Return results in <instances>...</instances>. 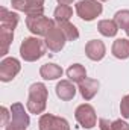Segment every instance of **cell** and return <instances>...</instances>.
<instances>
[{"label": "cell", "mask_w": 129, "mask_h": 130, "mask_svg": "<svg viewBox=\"0 0 129 130\" xmlns=\"http://www.w3.org/2000/svg\"><path fill=\"white\" fill-rule=\"evenodd\" d=\"M26 26L36 36H47V33L56 24L53 20H50L49 17H44V15H28L26 17Z\"/></svg>", "instance_id": "obj_3"}, {"label": "cell", "mask_w": 129, "mask_h": 130, "mask_svg": "<svg viewBox=\"0 0 129 130\" xmlns=\"http://www.w3.org/2000/svg\"><path fill=\"white\" fill-rule=\"evenodd\" d=\"M99 86L100 85H99V82L96 79H84L79 83V92H81V95L85 100H91L97 94Z\"/></svg>", "instance_id": "obj_12"}, {"label": "cell", "mask_w": 129, "mask_h": 130, "mask_svg": "<svg viewBox=\"0 0 129 130\" xmlns=\"http://www.w3.org/2000/svg\"><path fill=\"white\" fill-rule=\"evenodd\" d=\"M12 8L24 12L26 15H43L44 0H11Z\"/></svg>", "instance_id": "obj_7"}, {"label": "cell", "mask_w": 129, "mask_h": 130, "mask_svg": "<svg viewBox=\"0 0 129 130\" xmlns=\"http://www.w3.org/2000/svg\"><path fill=\"white\" fill-rule=\"evenodd\" d=\"M58 3L59 5H70V3H73V0H58Z\"/></svg>", "instance_id": "obj_27"}, {"label": "cell", "mask_w": 129, "mask_h": 130, "mask_svg": "<svg viewBox=\"0 0 129 130\" xmlns=\"http://www.w3.org/2000/svg\"><path fill=\"white\" fill-rule=\"evenodd\" d=\"M71 15H73V9H71V6H68V5H59V6L55 9V12H53V17H55V21H56V23L68 21Z\"/></svg>", "instance_id": "obj_21"}, {"label": "cell", "mask_w": 129, "mask_h": 130, "mask_svg": "<svg viewBox=\"0 0 129 130\" xmlns=\"http://www.w3.org/2000/svg\"><path fill=\"white\" fill-rule=\"evenodd\" d=\"M97 29L103 36H115V33L119 32V26L115 20H102L99 21Z\"/></svg>", "instance_id": "obj_19"}, {"label": "cell", "mask_w": 129, "mask_h": 130, "mask_svg": "<svg viewBox=\"0 0 129 130\" xmlns=\"http://www.w3.org/2000/svg\"><path fill=\"white\" fill-rule=\"evenodd\" d=\"M112 55L117 59H128L129 58V39L126 38H119L114 41L112 48H111Z\"/></svg>", "instance_id": "obj_16"}, {"label": "cell", "mask_w": 129, "mask_h": 130, "mask_svg": "<svg viewBox=\"0 0 129 130\" xmlns=\"http://www.w3.org/2000/svg\"><path fill=\"white\" fill-rule=\"evenodd\" d=\"M46 48L47 45L44 41L38 39L36 36H29L24 38L20 45V56L26 62H35L46 55Z\"/></svg>", "instance_id": "obj_1"}, {"label": "cell", "mask_w": 129, "mask_h": 130, "mask_svg": "<svg viewBox=\"0 0 129 130\" xmlns=\"http://www.w3.org/2000/svg\"><path fill=\"white\" fill-rule=\"evenodd\" d=\"M58 27L62 30V33H64L65 38H67V41H74V39L79 38V30L70 21H61V23H58Z\"/></svg>", "instance_id": "obj_20"}, {"label": "cell", "mask_w": 129, "mask_h": 130, "mask_svg": "<svg viewBox=\"0 0 129 130\" xmlns=\"http://www.w3.org/2000/svg\"><path fill=\"white\" fill-rule=\"evenodd\" d=\"M44 42H46V45H47L49 50H52V52H61L64 48L65 42H67V38L62 33V30L58 27V24H56L50 32L47 33Z\"/></svg>", "instance_id": "obj_10"}, {"label": "cell", "mask_w": 129, "mask_h": 130, "mask_svg": "<svg viewBox=\"0 0 129 130\" xmlns=\"http://www.w3.org/2000/svg\"><path fill=\"white\" fill-rule=\"evenodd\" d=\"M99 2H106V0H99Z\"/></svg>", "instance_id": "obj_29"}, {"label": "cell", "mask_w": 129, "mask_h": 130, "mask_svg": "<svg viewBox=\"0 0 129 130\" xmlns=\"http://www.w3.org/2000/svg\"><path fill=\"white\" fill-rule=\"evenodd\" d=\"M74 117L78 120V123L84 127V129H93L97 123V117H96V110L91 104H81L76 107Z\"/></svg>", "instance_id": "obj_6"}, {"label": "cell", "mask_w": 129, "mask_h": 130, "mask_svg": "<svg viewBox=\"0 0 129 130\" xmlns=\"http://www.w3.org/2000/svg\"><path fill=\"white\" fill-rule=\"evenodd\" d=\"M114 20H115L117 26H119V27H122L125 32L129 29V11H128V9H123V11L115 12Z\"/></svg>", "instance_id": "obj_22"}, {"label": "cell", "mask_w": 129, "mask_h": 130, "mask_svg": "<svg viewBox=\"0 0 129 130\" xmlns=\"http://www.w3.org/2000/svg\"><path fill=\"white\" fill-rule=\"evenodd\" d=\"M56 95L64 101H68L76 95V88L71 83V80H61L56 85Z\"/></svg>", "instance_id": "obj_13"}, {"label": "cell", "mask_w": 129, "mask_h": 130, "mask_svg": "<svg viewBox=\"0 0 129 130\" xmlns=\"http://www.w3.org/2000/svg\"><path fill=\"white\" fill-rule=\"evenodd\" d=\"M103 8L100 5L99 0H81L76 5V12L79 15V18L85 20V21H91L96 17L102 14Z\"/></svg>", "instance_id": "obj_5"}, {"label": "cell", "mask_w": 129, "mask_h": 130, "mask_svg": "<svg viewBox=\"0 0 129 130\" xmlns=\"http://www.w3.org/2000/svg\"><path fill=\"white\" fill-rule=\"evenodd\" d=\"M67 77H68L71 82L81 83L84 79H87V70L84 68V65L73 64V65H70L68 70H67Z\"/></svg>", "instance_id": "obj_17"}, {"label": "cell", "mask_w": 129, "mask_h": 130, "mask_svg": "<svg viewBox=\"0 0 129 130\" xmlns=\"http://www.w3.org/2000/svg\"><path fill=\"white\" fill-rule=\"evenodd\" d=\"M105 53H106V48H105V44L100 39H91L85 45V55L91 61H100V59H103Z\"/></svg>", "instance_id": "obj_11"}, {"label": "cell", "mask_w": 129, "mask_h": 130, "mask_svg": "<svg viewBox=\"0 0 129 130\" xmlns=\"http://www.w3.org/2000/svg\"><path fill=\"white\" fill-rule=\"evenodd\" d=\"M99 127H100V130H112V123H109L105 118H100L99 120Z\"/></svg>", "instance_id": "obj_25"}, {"label": "cell", "mask_w": 129, "mask_h": 130, "mask_svg": "<svg viewBox=\"0 0 129 130\" xmlns=\"http://www.w3.org/2000/svg\"><path fill=\"white\" fill-rule=\"evenodd\" d=\"M29 115L24 110L21 103H14L11 106V120L5 130H26L29 127Z\"/></svg>", "instance_id": "obj_4"}, {"label": "cell", "mask_w": 129, "mask_h": 130, "mask_svg": "<svg viewBox=\"0 0 129 130\" xmlns=\"http://www.w3.org/2000/svg\"><path fill=\"white\" fill-rule=\"evenodd\" d=\"M17 24H18V15L15 12H9L6 8H0V27L15 30Z\"/></svg>", "instance_id": "obj_14"}, {"label": "cell", "mask_w": 129, "mask_h": 130, "mask_svg": "<svg viewBox=\"0 0 129 130\" xmlns=\"http://www.w3.org/2000/svg\"><path fill=\"white\" fill-rule=\"evenodd\" d=\"M0 112H2V126H8V123H9V112H8V109L3 106L0 109Z\"/></svg>", "instance_id": "obj_26"}, {"label": "cell", "mask_w": 129, "mask_h": 130, "mask_svg": "<svg viewBox=\"0 0 129 130\" xmlns=\"http://www.w3.org/2000/svg\"><path fill=\"white\" fill-rule=\"evenodd\" d=\"M112 130H129V124L123 120H115L112 121Z\"/></svg>", "instance_id": "obj_24"}, {"label": "cell", "mask_w": 129, "mask_h": 130, "mask_svg": "<svg viewBox=\"0 0 129 130\" xmlns=\"http://www.w3.org/2000/svg\"><path fill=\"white\" fill-rule=\"evenodd\" d=\"M12 39H14V30L0 27V56H6Z\"/></svg>", "instance_id": "obj_18"}, {"label": "cell", "mask_w": 129, "mask_h": 130, "mask_svg": "<svg viewBox=\"0 0 129 130\" xmlns=\"http://www.w3.org/2000/svg\"><path fill=\"white\" fill-rule=\"evenodd\" d=\"M38 126H40V130H70V126L65 118L55 117L52 113L41 115Z\"/></svg>", "instance_id": "obj_9"}, {"label": "cell", "mask_w": 129, "mask_h": 130, "mask_svg": "<svg viewBox=\"0 0 129 130\" xmlns=\"http://www.w3.org/2000/svg\"><path fill=\"white\" fill-rule=\"evenodd\" d=\"M120 113H122L123 118H129V94L122 98V103H120Z\"/></svg>", "instance_id": "obj_23"}, {"label": "cell", "mask_w": 129, "mask_h": 130, "mask_svg": "<svg viewBox=\"0 0 129 130\" xmlns=\"http://www.w3.org/2000/svg\"><path fill=\"white\" fill-rule=\"evenodd\" d=\"M126 35H128V36H129V29H128V30H126Z\"/></svg>", "instance_id": "obj_28"}, {"label": "cell", "mask_w": 129, "mask_h": 130, "mask_svg": "<svg viewBox=\"0 0 129 130\" xmlns=\"http://www.w3.org/2000/svg\"><path fill=\"white\" fill-rule=\"evenodd\" d=\"M40 74L43 79L46 80H56L62 76V68L56 64H52V62H47L40 68Z\"/></svg>", "instance_id": "obj_15"}, {"label": "cell", "mask_w": 129, "mask_h": 130, "mask_svg": "<svg viewBox=\"0 0 129 130\" xmlns=\"http://www.w3.org/2000/svg\"><path fill=\"white\" fill-rule=\"evenodd\" d=\"M47 88L44 83H32L29 88V98H28V109L31 113H43L46 110V104H47Z\"/></svg>", "instance_id": "obj_2"}, {"label": "cell", "mask_w": 129, "mask_h": 130, "mask_svg": "<svg viewBox=\"0 0 129 130\" xmlns=\"http://www.w3.org/2000/svg\"><path fill=\"white\" fill-rule=\"evenodd\" d=\"M21 70L20 61L15 58H5L0 62V80L2 82H11Z\"/></svg>", "instance_id": "obj_8"}]
</instances>
